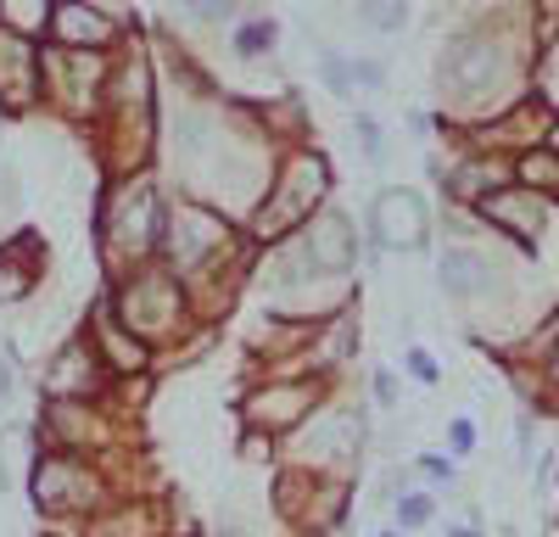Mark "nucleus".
Instances as JSON below:
<instances>
[{"label":"nucleus","instance_id":"f257e3e1","mask_svg":"<svg viewBox=\"0 0 559 537\" xmlns=\"http://www.w3.org/2000/svg\"><path fill=\"white\" fill-rule=\"evenodd\" d=\"M229 247H236V224L224 213H213L207 202H179L163 218V252H168V275L185 286V297L202 291V286H224L229 291V268L241 263H224Z\"/></svg>","mask_w":559,"mask_h":537},{"label":"nucleus","instance_id":"f03ea898","mask_svg":"<svg viewBox=\"0 0 559 537\" xmlns=\"http://www.w3.org/2000/svg\"><path fill=\"white\" fill-rule=\"evenodd\" d=\"M163 218H168V207H163V196H157V186L146 174L118 179V186L107 191V202H102V213H96V236H102L107 263L129 268V275L146 268V258L163 247Z\"/></svg>","mask_w":559,"mask_h":537},{"label":"nucleus","instance_id":"7ed1b4c3","mask_svg":"<svg viewBox=\"0 0 559 537\" xmlns=\"http://www.w3.org/2000/svg\"><path fill=\"white\" fill-rule=\"evenodd\" d=\"M331 196V163L319 152H292L280 163V174L269 179V196L258 202V213L247 218L252 241H292L297 230L319 218V202Z\"/></svg>","mask_w":559,"mask_h":537},{"label":"nucleus","instance_id":"20e7f679","mask_svg":"<svg viewBox=\"0 0 559 537\" xmlns=\"http://www.w3.org/2000/svg\"><path fill=\"white\" fill-rule=\"evenodd\" d=\"M112 320L134 336V342H168L185 331V308H191V297H185V286L168 275V268H134V275L107 297Z\"/></svg>","mask_w":559,"mask_h":537},{"label":"nucleus","instance_id":"39448f33","mask_svg":"<svg viewBox=\"0 0 559 537\" xmlns=\"http://www.w3.org/2000/svg\"><path fill=\"white\" fill-rule=\"evenodd\" d=\"M503 79V45L492 34H453L437 57V90L442 102H487Z\"/></svg>","mask_w":559,"mask_h":537},{"label":"nucleus","instance_id":"423d86ee","mask_svg":"<svg viewBox=\"0 0 559 537\" xmlns=\"http://www.w3.org/2000/svg\"><path fill=\"white\" fill-rule=\"evenodd\" d=\"M358 448H364V409H353V403H324L292 442V470L313 476L331 465H353Z\"/></svg>","mask_w":559,"mask_h":537},{"label":"nucleus","instance_id":"0eeeda50","mask_svg":"<svg viewBox=\"0 0 559 537\" xmlns=\"http://www.w3.org/2000/svg\"><path fill=\"white\" fill-rule=\"evenodd\" d=\"M107 79L112 73H107V57L102 51H62V45L39 51V96H51L73 118L96 112L107 102Z\"/></svg>","mask_w":559,"mask_h":537},{"label":"nucleus","instance_id":"6e6552de","mask_svg":"<svg viewBox=\"0 0 559 537\" xmlns=\"http://www.w3.org/2000/svg\"><path fill=\"white\" fill-rule=\"evenodd\" d=\"M319 409V381L297 375V381H269V386H252L241 397V420L252 437H286V431H302Z\"/></svg>","mask_w":559,"mask_h":537},{"label":"nucleus","instance_id":"1a4fd4ad","mask_svg":"<svg viewBox=\"0 0 559 537\" xmlns=\"http://www.w3.org/2000/svg\"><path fill=\"white\" fill-rule=\"evenodd\" d=\"M34 504L51 515H84L102 504V476L79 454H45L34 465Z\"/></svg>","mask_w":559,"mask_h":537},{"label":"nucleus","instance_id":"9d476101","mask_svg":"<svg viewBox=\"0 0 559 537\" xmlns=\"http://www.w3.org/2000/svg\"><path fill=\"white\" fill-rule=\"evenodd\" d=\"M369 241L386 252H419L431 241V207L419 191L408 186H386L376 202H369Z\"/></svg>","mask_w":559,"mask_h":537},{"label":"nucleus","instance_id":"9b49d317","mask_svg":"<svg viewBox=\"0 0 559 537\" xmlns=\"http://www.w3.org/2000/svg\"><path fill=\"white\" fill-rule=\"evenodd\" d=\"M292 241H297V252L313 263V275L347 281V268L358 263V236H353V218H347V213H319L308 230H297Z\"/></svg>","mask_w":559,"mask_h":537},{"label":"nucleus","instance_id":"f8f14e48","mask_svg":"<svg viewBox=\"0 0 559 537\" xmlns=\"http://www.w3.org/2000/svg\"><path fill=\"white\" fill-rule=\"evenodd\" d=\"M129 12L118 7H84V0H57L51 12V39L62 45V51H107V45L118 39V23Z\"/></svg>","mask_w":559,"mask_h":537},{"label":"nucleus","instance_id":"ddd939ff","mask_svg":"<svg viewBox=\"0 0 559 537\" xmlns=\"http://www.w3.org/2000/svg\"><path fill=\"white\" fill-rule=\"evenodd\" d=\"M481 213H487V224L492 230H503V236H515L521 247H537V236L548 230V196H537V191H521V186H498L487 202H476Z\"/></svg>","mask_w":559,"mask_h":537},{"label":"nucleus","instance_id":"4468645a","mask_svg":"<svg viewBox=\"0 0 559 537\" xmlns=\"http://www.w3.org/2000/svg\"><path fill=\"white\" fill-rule=\"evenodd\" d=\"M102 381H107V370H102V358L90 353V342H68L51 365H45V397L51 403H90Z\"/></svg>","mask_w":559,"mask_h":537},{"label":"nucleus","instance_id":"2eb2a0df","mask_svg":"<svg viewBox=\"0 0 559 537\" xmlns=\"http://www.w3.org/2000/svg\"><path fill=\"white\" fill-rule=\"evenodd\" d=\"M39 102V51L0 28V112H28Z\"/></svg>","mask_w":559,"mask_h":537},{"label":"nucleus","instance_id":"dca6fc26","mask_svg":"<svg viewBox=\"0 0 559 537\" xmlns=\"http://www.w3.org/2000/svg\"><path fill=\"white\" fill-rule=\"evenodd\" d=\"M437 281L453 302H487L498 291V263L476 247H448L437 263Z\"/></svg>","mask_w":559,"mask_h":537},{"label":"nucleus","instance_id":"f3484780","mask_svg":"<svg viewBox=\"0 0 559 537\" xmlns=\"http://www.w3.org/2000/svg\"><path fill=\"white\" fill-rule=\"evenodd\" d=\"M90 353L102 358V370H112V375H140L152 365V347L146 342H134L118 320H112V308L102 302L96 308V320H90Z\"/></svg>","mask_w":559,"mask_h":537},{"label":"nucleus","instance_id":"a211bd4d","mask_svg":"<svg viewBox=\"0 0 559 537\" xmlns=\"http://www.w3.org/2000/svg\"><path fill=\"white\" fill-rule=\"evenodd\" d=\"M39 263H45V247H39L34 230H17V236L0 241V302H23L45 275Z\"/></svg>","mask_w":559,"mask_h":537},{"label":"nucleus","instance_id":"6ab92c4d","mask_svg":"<svg viewBox=\"0 0 559 537\" xmlns=\"http://www.w3.org/2000/svg\"><path fill=\"white\" fill-rule=\"evenodd\" d=\"M51 12H57V0H0V28L34 45L51 28Z\"/></svg>","mask_w":559,"mask_h":537},{"label":"nucleus","instance_id":"aec40b11","mask_svg":"<svg viewBox=\"0 0 559 537\" xmlns=\"http://www.w3.org/2000/svg\"><path fill=\"white\" fill-rule=\"evenodd\" d=\"M515 174H521V179H515L521 191H543V196H548V191H559V152H554V146H543V152H521Z\"/></svg>","mask_w":559,"mask_h":537},{"label":"nucleus","instance_id":"412c9836","mask_svg":"<svg viewBox=\"0 0 559 537\" xmlns=\"http://www.w3.org/2000/svg\"><path fill=\"white\" fill-rule=\"evenodd\" d=\"M229 45H236V57H241V62H258V57H269L274 45H280V23H274V17H247Z\"/></svg>","mask_w":559,"mask_h":537},{"label":"nucleus","instance_id":"4be33fe9","mask_svg":"<svg viewBox=\"0 0 559 537\" xmlns=\"http://www.w3.org/2000/svg\"><path fill=\"white\" fill-rule=\"evenodd\" d=\"M319 79H324V90H331V96H342V102L358 96V84H353V57H347V51H319Z\"/></svg>","mask_w":559,"mask_h":537},{"label":"nucleus","instance_id":"5701e85b","mask_svg":"<svg viewBox=\"0 0 559 537\" xmlns=\"http://www.w3.org/2000/svg\"><path fill=\"white\" fill-rule=\"evenodd\" d=\"M431 521H437V499H431V492H397V526L403 532H419Z\"/></svg>","mask_w":559,"mask_h":537},{"label":"nucleus","instance_id":"b1692460","mask_svg":"<svg viewBox=\"0 0 559 537\" xmlns=\"http://www.w3.org/2000/svg\"><path fill=\"white\" fill-rule=\"evenodd\" d=\"M353 141L364 146V157H369V163H386V134H381V123L369 118V112H358V123H353Z\"/></svg>","mask_w":559,"mask_h":537},{"label":"nucleus","instance_id":"393cba45","mask_svg":"<svg viewBox=\"0 0 559 537\" xmlns=\"http://www.w3.org/2000/svg\"><path fill=\"white\" fill-rule=\"evenodd\" d=\"M448 454H453V460H471V454H476V420H471V415L448 420Z\"/></svg>","mask_w":559,"mask_h":537},{"label":"nucleus","instance_id":"a878e982","mask_svg":"<svg viewBox=\"0 0 559 537\" xmlns=\"http://www.w3.org/2000/svg\"><path fill=\"white\" fill-rule=\"evenodd\" d=\"M358 23H376L381 34H403L408 28V7H358Z\"/></svg>","mask_w":559,"mask_h":537},{"label":"nucleus","instance_id":"bb28decb","mask_svg":"<svg viewBox=\"0 0 559 537\" xmlns=\"http://www.w3.org/2000/svg\"><path fill=\"white\" fill-rule=\"evenodd\" d=\"M403 370H408V375H414L419 386H437V381H442V370H437V358H431L426 347H408V353H403Z\"/></svg>","mask_w":559,"mask_h":537},{"label":"nucleus","instance_id":"cd10ccee","mask_svg":"<svg viewBox=\"0 0 559 537\" xmlns=\"http://www.w3.org/2000/svg\"><path fill=\"white\" fill-rule=\"evenodd\" d=\"M353 84H358V90H386V62H376V57H353Z\"/></svg>","mask_w":559,"mask_h":537},{"label":"nucleus","instance_id":"c85d7f7f","mask_svg":"<svg viewBox=\"0 0 559 537\" xmlns=\"http://www.w3.org/2000/svg\"><path fill=\"white\" fill-rule=\"evenodd\" d=\"M414 470L426 476V481H437V487H453V460H442V454H419Z\"/></svg>","mask_w":559,"mask_h":537},{"label":"nucleus","instance_id":"c756f323","mask_svg":"<svg viewBox=\"0 0 559 537\" xmlns=\"http://www.w3.org/2000/svg\"><path fill=\"white\" fill-rule=\"evenodd\" d=\"M376 403L381 409H397V375L392 370H376Z\"/></svg>","mask_w":559,"mask_h":537},{"label":"nucleus","instance_id":"7c9ffc66","mask_svg":"<svg viewBox=\"0 0 559 537\" xmlns=\"http://www.w3.org/2000/svg\"><path fill=\"white\" fill-rule=\"evenodd\" d=\"M17 397V358H0V403Z\"/></svg>","mask_w":559,"mask_h":537},{"label":"nucleus","instance_id":"2f4dec72","mask_svg":"<svg viewBox=\"0 0 559 537\" xmlns=\"http://www.w3.org/2000/svg\"><path fill=\"white\" fill-rule=\"evenodd\" d=\"M408 129L414 134H431V112H408Z\"/></svg>","mask_w":559,"mask_h":537}]
</instances>
